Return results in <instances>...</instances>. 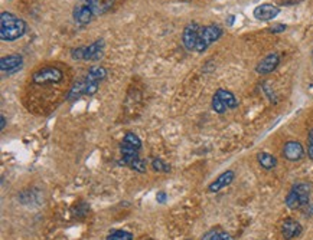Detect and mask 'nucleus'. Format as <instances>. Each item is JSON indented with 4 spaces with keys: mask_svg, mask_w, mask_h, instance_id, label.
<instances>
[{
    "mask_svg": "<svg viewBox=\"0 0 313 240\" xmlns=\"http://www.w3.org/2000/svg\"><path fill=\"white\" fill-rule=\"evenodd\" d=\"M87 5L91 8L93 13L95 16H101L106 15L107 12H110L113 6L116 5V0H85Z\"/></svg>",
    "mask_w": 313,
    "mask_h": 240,
    "instance_id": "nucleus-15",
    "label": "nucleus"
},
{
    "mask_svg": "<svg viewBox=\"0 0 313 240\" xmlns=\"http://www.w3.org/2000/svg\"><path fill=\"white\" fill-rule=\"evenodd\" d=\"M307 156L313 160V130L307 135Z\"/></svg>",
    "mask_w": 313,
    "mask_h": 240,
    "instance_id": "nucleus-23",
    "label": "nucleus"
},
{
    "mask_svg": "<svg viewBox=\"0 0 313 240\" xmlns=\"http://www.w3.org/2000/svg\"><path fill=\"white\" fill-rule=\"evenodd\" d=\"M302 224L295 219H286L281 224V234L286 240H292L302 234Z\"/></svg>",
    "mask_w": 313,
    "mask_h": 240,
    "instance_id": "nucleus-13",
    "label": "nucleus"
},
{
    "mask_svg": "<svg viewBox=\"0 0 313 240\" xmlns=\"http://www.w3.org/2000/svg\"><path fill=\"white\" fill-rule=\"evenodd\" d=\"M222 36V29L218 25H208L201 27V32H199V38H198V43H196V48L195 50L198 53H202L205 50L211 46L212 43L220 39Z\"/></svg>",
    "mask_w": 313,
    "mask_h": 240,
    "instance_id": "nucleus-5",
    "label": "nucleus"
},
{
    "mask_svg": "<svg viewBox=\"0 0 313 240\" xmlns=\"http://www.w3.org/2000/svg\"><path fill=\"white\" fill-rule=\"evenodd\" d=\"M65 81L64 69L57 65H46L35 71L31 76V83L36 85H62Z\"/></svg>",
    "mask_w": 313,
    "mask_h": 240,
    "instance_id": "nucleus-2",
    "label": "nucleus"
},
{
    "mask_svg": "<svg viewBox=\"0 0 313 240\" xmlns=\"http://www.w3.org/2000/svg\"><path fill=\"white\" fill-rule=\"evenodd\" d=\"M279 64H280L279 53L271 52V53H269L266 58L262 59V61L257 64V67H255V72H257L258 75L271 74V72H273L276 68L279 67Z\"/></svg>",
    "mask_w": 313,
    "mask_h": 240,
    "instance_id": "nucleus-11",
    "label": "nucleus"
},
{
    "mask_svg": "<svg viewBox=\"0 0 313 240\" xmlns=\"http://www.w3.org/2000/svg\"><path fill=\"white\" fill-rule=\"evenodd\" d=\"M236 178V174L232 170H227L222 174L218 175V178H215V182H212L210 186H208V191L210 193H218L220 190H222L224 187L229 186L231 183L234 182Z\"/></svg>",
    "mask_w": 313,
    "mask_h": 240,
    "instance_id": "nucleus-14",
    "label": "nucleus"
},
{
    "mask_svg": "<svg viewBox=\"0 0 313 240\" xmlns=\"http://www.w3.org/2000/svg\"><path fill=\"white\" fill-rule=\"evenodd\" d=\"M0 119H2V130H5V127H6V118H5V115L0 116Z\"/></svg>",
    "mask_w": 313,
    "mask_h": 240,
    "instance_id": "nucleus-27",
    "label": "nucleus"
},
{
    "mask_svg": "<svg viewBox=\"0 0 313 240\" xmlns=\"http://www.w3.org/2000/svg\"><path fill=\"white\" fill-rule=\"evenodd\" d=\"M28 32V25L23 19L10 12L0 15V39L3 42H15Z\"/></svg>",
    "mask_w": 313,
    "mask_h": 240,
    "instance_id": "nucleus-1",
    "label": "nucleus"
},
{
    "mask_svg": "<svg viewBox=\"0 0 313 240\" xmlns=\"http://www.w3.org/2000/svg\"><path fill=\"white\" fill-rule=\"evenodd\" d=\"M166 199H168V196H166V193H165V191H159V193L156 194V200H158L159 203H165Z\"/></svg>",
    "mask_w": 313,
    "mask_h": 240,
    "instance_id": "nucleus-26",
    "label": "nucleus"
},
{
    "mask_svg": "<svg viewBox=\"0 0 313 240\" xmlns=\"http://www.w3.org/2000/svg\"><path fill=\"white\" fill-rule=\"evenodd\" d=\"M199 32H201V26L196 22H191L185 26L184 34H182V42L188 50H195L196 43H198V38H199Z\"/></svg>",
    "mask_w": 313,
    "mask_h": 240,
    "instance_id": "nucleus-8",
    "label": "nucleus"
},
{
    "mask_svg": "<svg viewBox=\"0 0 313 240\" xmlns=\"http://www.w3.org/2000/svg\"><path fill=\"white\" fill-rule=\"evenodd\" d=\"M23 67V58L19 53H12L0 59V71L3 75H13Z\"/></svg>",
    "mask_w": 313,
    "mask_h": 240,
    "instance_id": "nucleus-7",
    "label": "nucleus"
},
{
    "mask_svg": "<svg viewBox=\"0 0 313 240\" xmlns=\"http://www.w3.org/2000/svg\"><path fill=\"white\" fill-rule=\"evenodd\" d=\"M123 142H126V144H128V145H132V147H135V148L137 149L142 148V141H140V138H139L135 133H127L126 135H124V138H123Z\"/></svg>",
    "mask_w": 313,
    "mask_h": 240,
    "instance_id": "nucleus-19",
    "label": "nucleus"
},
{
    "mask_svg": "<svg viewBox=\"0 0 313 240\" xmlns=\"http://www.w3.org/2000/svg\"><path fill=\"white\" fill-rule=\"evenodd\" d=\"M283 157L289 161H299L305 157V148L299 141H288L283 147Z\"/></svg>",
    "mask_w": 313,
    "mask_h": 240,
    "instance_id": "nucleus-12",
    "label": "nucleus"
},
{
    "mask_svg": "<svg viewBox=\"0 0 313 240\" xmlns=\"http://www.w3.org/2000/svg\"><path fill=\"white\" fill-rule=\"evenodd\" d=\"M152 167L154 171H159V173H169L170 171V166L166 164L162 158H153Z\"/></svg>",
    "mask_w": 313,
    "mask_h": 240,
    "instance_id": "nucleus-20",
    "label": "nucleus"
},
{
    "mask_svg": "<svg viewBox=\"0 0 313 240\" xmlns=\"http://www.w3.org/2000/svg\"><path fill=\"white\" fill-rule=\"evenodd\" d=\"M104 46H106L104 39H97V41L93 42L88 46H81V48L71 50V58L74 59V61H91V62H97L104 55Z\"/></svg>",
    "mask_w": 313,
    "mask_h": 240,
    "instance_id": "nucleus-4",
    "label": "nucleus"
},
{
    "mask_svg": "<svg viewBox=\"0 0 313 240\" xmlns=\"http://www.w3.org/2000/svg\"><path fill=\"white\" fill-rule=\"evenodd\" d=\"M107 240H133V234L126 230H113L107 236Z\"/></svg>",
    "mask_w": 313,
    "mask_h": 240,
    "instance_id": "nucleus-18",
    "label": "nucleus"
},
{
    "mask_svg": "<svg viewBox=\"0 0 313 240\" xmlns=\"http://www.w3.org/2000/svg\"><path fill=\"white\" fill-rule=\"evenodd\" d=\"M310 186L307 183H296L286 196V206L290 210H300L309 206Z\"/></svg>",
    "mask_w": 313,
    "mask_h": 240,
    "instance_id": "nucleus-3",
    "label": "nucleus"
},
{
    "mask_svg": "<svg viewBox=\"0 0 313 240\" xmlns=\"http://www.w3.org/2000/svg\"><path fill=\"white\" fill-rule=\"evenodd\" d=\"M232 23H234V16H229V20H228V25L231 26L232 25Z\"/></svg>",
    "mask_w": 313,
    "mask_h": 240,
    "instance_id": "nucleus-28",
    "label": "nucleus"
},
{
    "mask_svg": "<svg viewBox=\"0 0 313 240\" xmlns=\"http://www.w3.org/2000/svg\"><path fill=\"white\" fill-rule=\"evenodd\" d=\"M286 29H288V26L283 25V23H279V25H274L269 27V32H271V34H281V32H284Z\"/></svg>",
    "mask_w": 313,
    "mask_h": 240,
    "instance_id": "nucleus-24",
    "label": "nucleus"
},
{
    "mask_svg": "<svg viewBox=\"0 0 313 240\" xmlns=\"http://www.w3.org/2000/svg\"><path fill=\"white\" fill-rule=\"evenodd\" d=\"M72 17H74V22H75L76 25L85 26L93 20L95 15H94L91 8L87 5V2L84 0L83 3L76 5L75 8H74V10H72Z\"/></svg>",
    "mask_w": 313,
    "mask_h": 240,
    "instance_id": "nucleus-9",
    "label": "nucleus"
},
{
    "mask_svg": "<svg viewBox=\"0 0 313 240\" xmlns=\"http://www.w3.org/2000/svg\"><path fill=\"white\" fill-rule=\"evenodd\" d=\"M215 97H218V98L222 101V104L228 108V109H232V108L238 107V101H237V98H236V95H234L232 92L227 91V89H222V88H220L218 91L215 92Z\"/></svg>",
    "mask_w": 313,
    "mask_h": 240,
    "instance_id": "nucleus-16",
    "label": "nucleus"
},
{
    "mask_svg": "<svg viewBox=\"0 0 313 240\" xmlns=\"http://www.w3.org/2000/svg\"><path fill=\"white\" fill-rule=\"evenodd\" d=\"M182 2H191V0H182Z\"/></svg>",
    "mask_w": 313,
    "mask_h": 240,
    "instance_id": "nucleus-30",
    "label": "nucleus"
},
{
    "mask_svg": "<svg viewBox=\"0 0 313 240\" xmlns=\"http://www.w3.org/2000/svg\"><path fill=\"white\" fill-rule=\"evenodd\" d=\"M279 5H284V6H292V5H296V3H300L302 0H277Z\"/></svg>",
    "mask_w": 313,
    "mask_h": 240,
    "instance_id": "nucleus-25",
    "label": "nucleus"
},
{
    "mask_svg": "<svg viewBox=\"0 0 313 240\" xmlns=\"http://www.w3.org/2000/svg\"><path fill=\"white\" fill-rule=\"evenodd\" d=\"M149 240H150V239H149Z\"/></svg>",
    "mask_w": 313,
    "mask_h": 240,
    "instance_id": "nucleus-31",
    "label": "nucleus"
},
{
    "mask_svg": "<svg viewBox=\"0 0 313 240\" xmlns=\"http://www.w3.org/2000/svg\"><path fill=\"white\" fill-rule=\"evenodd\" d=\"M306 212H307V213H309V215H313V206H310V207H309V208H307V210H306Z\"/></svg>",
    "mask_w": 313,
    "mask_h": 240,
    "instance_id": "nucleus-29",
    "label": "nucleus"
},
{
    "mask_svg": "<svg viewBox=\"0 0 313 240\" xmlns=\"http://www.w3.org/2000/svg\"><path fill=\"white\" fill-rule=\"evenodd\" d=\"M210 240H234V237L225 232H218L214 233L212 236H210Z\"/></svg>",
    "mask_w": 313,
    "mask_h": 240,
    "instance_id": "nucleus-22",
    "label": "nucleus"
},
{
    "mask_svg": "<svg viewBox=\"0 0 313 240\" xmlns=\"http://www.w3.org/2000/svg\"><path fill=\"white\" fill-rule=\"evenodd\" d=\"M211 105H212V109H214V111H215L217 114H224V112H225V111L228 109V108H227L225 105H224V104H222V101H221L218 97H215V95L212 97Z\"/></svg>",
    "mask_w": 313,
    "mask_h": 240,
    "instance_id": "nucleus-21",
    "label": "nucleus"
},
{
    "mask_svg": "<svg viewBox=\"0 0 313 240\" xmlns=\"http://www.w3.org/2000/svg\"><path fill=\"white\" fill-rule=\"evenodd\" d=\"M107 78V71L102 67H93L90 68L88 74L84 78L85 81V95L91 97L95 92L98 91L100 83Z\"/></svg>",
    "mask_w": 313,
    "mask_h": 240,
    "instance_id": "nucleus-6",
    "label": "nucleus"
},
{
    "mask_svg": "<svg viewBox=\"0 0 313 240\" xmlns=\"http://www.w3.org/2000/svg\"><path fill=\"white\" fill-rule=\"evenodd\" d=\"M279 6H274V5H270V3L258 5V6L253 10V16L255 17L257 20H262V22L273 20L274 17L279 16Z\"/></svg>",
    "mask_w": 313,
    "mask_h": 240,
    "instance_id": "nucleus-10",
    "label": "nucleus"
},
{
    "mask_svg": "<svg viewBox=\"0 0 313 240\" xmlns=\"http://www.w3.org/2000/svg\"><path fill=\"white\" fill-rule=\"evenodd\" d=\"M257 161L264 170H273L274 167L277 166V158L270 153H258L257 154Z\"/></svg>",
    "mask_w": 313,
    "mask_h": 240,
    "instance_id": "nucleus-17",
    "label": "nucleus"
}]
</instances>
